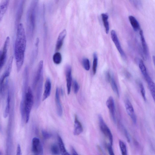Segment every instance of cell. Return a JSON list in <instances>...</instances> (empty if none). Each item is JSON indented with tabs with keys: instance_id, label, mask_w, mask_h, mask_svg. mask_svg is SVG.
Masks as SVG:
<instances>
[{
	"instance_id": "obj_1",
	"label": "cell",
	"mask_w": 155,
	"mask_h": 155,
	"mask_svg": "<svg viewBox=\"0 0 155 155\" xmlns=\"http://www.w3.org/2000/svg\"><path fill=\"white\" fill-rule=\"evenodd\" d=\"M26 45L25 29L23 24L20 23L17 26L14 47V55L18 72L20 70L24 63Z\"/></svg>"
},
{
	"instance_id": "obj_2",
	"label": "cell",
	"mask_w": 155,
	"mask_h": 155,
	"mask_svg": "<svg viewBox=\"0 0 155 155\" xmlns=\"http://www.w3.org/2000/svg\"><path fill=\"white\" fill-rule=\"evenodd\" d=\"M38 2V1H32L27 13V32L28 36L30 38L32 37L35 30L36 12Z\"/></svg>"
},
{
	"instance_id": "obj_3",
	"label": "cell",
	"mask_w": 155,
	"mask_h": 155,
	"mask_svg": "<svg viewBox=\"0 0 155 155\" xmlns=\"http://www.w3.org/2000/svg\"><path fill=\"white\" fill-rule=\"evenodd\" d=\"M33 102V97L31 90L28 87L26 93L24 101L25 122H28Z\"/></svg>"
},
{
	"instance_id": "obj_4",
	"label": "cell",
	"mask_w": 155,
	"mask_h": 155,
	"mask_svg": "<svg viewBox=\"0 0 155 155\" xmlns=\"http://www.w3.org/2000/svg\"><path fill=\"white\" fill-rule=\"evenodd\" d=\"M13 58L12 56L9 59L6 69L0 78V92L2 94L4 91L5 80L9 76L11 71Z\"/></svg>"
},
{
	"instance_id": "obj_5",
	"label": "cell",
	"mask_w": 155,
	"mask_h": 155,
	"mask_svg": "<svg viewBox=\"0 0 155 155\" xmlns=\"http://www.w3.org/2000/svg\"><path fill=\"white\" fill-rule=\"evenodd\" d=\"M98 120L100 130L102 133L109 141L110 144L112 145L113 141V136L110 129L105 123L101 115L98 116Z\"/></svg>"
},
{
	"instance_id": "obj_6",
	"label": "cell",
	"mask_w": 155,
	"mask_h": 155,
	"mask_svg": "<svg viewBox=\"0 0 155 155\" xmlns=\"http://www.w3.org/2000/svg\"><path fill=\"white\" fill-rule=\"evenodd\" d=\"M10 42V38L7 37L4 42L2 48L0 50V69L5 62L8 51Z\"/></svg>"
},
{
	"instance_id": "obj_7",
	"label": "cell",
	"mask_w": 155,
	"mask_h": 155,
	"mask_svg": "<svg viewBox=\"0 0 155 155\" xmlns=\"http://www.w3.org/2000/svg\"><path fill=\"white\" fill-rule=\"evenodd\" d=\"M31 150L33 155H44L43 146L38 138L35 137L33 138Z\"/></svg>"
},
{
	"instance_id": "obj_8",
	"label": "cell",
	"mask_w": 155,
	"mask_h": 155,
	"mask_svg": "<svg viewBox=\"0 0 155 155\" xmlns=\"http://www.w3.org/2000/svg\"><path fill=\"white\" fill-rule=\"evenodd\" d=\"M110 35L111 39L114 43L120 55L124 59H126V56L125 54L121 47L115 31L114 30H112L110 32Z\"/></svg>"
},
{
	"instance_id": "obj_9",
	"label": "cell",
	"mask_w": 155,
	"mask_h": 155,
	"mask_svg": "<svg viewBox=\"0 0 155 155\" xmlns=\"http://www.w3.org/2000/svg\"><path fill=\"white\" fill-rule=\"evenodd\" d=\"M124 104L127 114L131 118L134 124H136L137 123V117L135 114L133 107L128 99L125 100Z\"/></svg>"
},
{
	"instance_id": "obj_10",
	"label": "cell",
	"mask_w": 155,
	"mask_h": 155,
	"mask_svg": "<svg viewBox=\"0 0 155 155\" xmlns=\"http://www.w3.org/2000/svg\"><path fill=\"white\" fill-rule=\"evenodd\" d=\"M106 105L109 111L111 117L114 123L116 122L115 108L114 100L112 96H110L106 102Z\"/></svg>"
},
{
	"instance_id": "obj_11",
	"label": "cell",
	"mask_w": 155,
	"mask_h": 155,
	"mask_svg": "<svg viewBox=\"0 0 155 155\" xmlns=\"http://www.w3.org/2000/svg\"><path fill=\"white\" fill-rule=\"evenodd\" d=\"M65 75L67 82V92L68 94H69L71 92L72 81L71 68L69 65H67L66 67Z\"/></svg>"
},
{
	"instance_id": "obj_12",
	"label": "cell",
	"mask_w": 155,
	"mask_h": 155,
	"mask_svg": "<svg viewBox=\"0 0 155 155\" xmlns=\"http://www.w3.org/2000/svg\"><path fill=\"white\" fill-rule=\"evenodd\" d=\"M55 100L58 115L59 116L61 117L62 114L63 110L60 100L59 91L58 87H57L56 90Z\"/></svg>"
},
{
	"instance_id": "obj_13",
	"label": "cell",
	"mask_w": 155,
	"mask_h": 155,
	"mask_svg": "<svg viewBox=\"0 0 155 155\" xmlns=\"http://www.w3.org/2000/svg\"><path fill=\"white\" fill-rule=\"evenodd\" d=\"M51 84L49 78H47L45 85V90L43 94V101H44L50 96L51 90Z\"/></svg>"
},
{
	"instance_id": "obj_14",
	"label": "cell",
	"mask_w": 155,
	"mask_h": 155,
	"mask_svg": "<svg viewBox=\"0 0 155 155\" xmlns=\"http://www.w3.org/2000/svg\"><path fill=\"white\" fill-rule=\"evenodd\" d=\"M83 131V127L82 125L78 120L76 115L74 116V134L75 135H78Z\"/></svg>"
},
{
	"instance_id": "obj_15",
	"label": "cell",
	"mask_w": 155,
	"mask_h": 155,
	"mask_svg": "<svg viewBox=\"0 0 155 155\" xmlns=\"http://www.w3.org/2000/svg\"><path fill=\"white\" fill-rule=\"evenodd\" d=\"M67 31L65 29L63 30L59 34L57 40L56 45V51H58L61 48L63 44L64 40L66 35Z\"/></svg>"
},
{
	"instance_id": "obj_16",
	"label": "cell",
	"mask_w": 155,
	"mask_h": 155,
	"mask_svg": "<svg viewBox=\"0 0 155 155\" xmlns=\"http://www.w3.org/2000/svg\"><path fill=\"white\" fill-rule=\"evenodd\" d=\"M11 91L9 89L8 91L6 105L5 110L3 117L4 118H6L8 115L11 107Z\"/></svg>"
},
{
	"instance_id": "obj_17",
	"label": "cell",
	"mask_w": 155,
	"mask_h": 155,
	"mask_svg": "<svg viewBox=\"0 0 155 155\" xmlns=\"http://www.w3.org/2000/svg\"><path fill=\"white\" fill-rule=\"evenodd\" d=\"M9 2V0H4L2 1L0 3V21L7 10Z\"/></svg>"
},
{
	"instance_id": "obj_18",
	"label": "cell",
	"mask_w": 155,
	"mask_h": 155,
	"mask_svg": "<svg viewBox=\"0 0 155 155\" xmlns=\"http://www.w3.org/2000/svg\"><path fill=\"white\" fill-rule=\"evenodd\" d=\"M139 34L140 36L143 53L144 55L145 60L147 58V57L148 54L147 46L145 39L143 31L142 30H140Z\"/></svg>"
},
{
	"instance_id": "obj_19",
	"label": "cell",
	"mask_w": 155,
	"mask_h": 155,
	"mask_svg": "<svg viewBox=\"0 0 155 155\" xmlns=\"http://www.w3.org/2000/svg\"><path fill=\"white\" fill-rule=\"evenodd\" d=\"M145 80L148 84L151 95L154 101L155 98V87L154 83L149 76Z\"/></svg>"
},
{
	"instance_id": "obj_20",
	"label": "cell",
	"mask_w": 155,
	"mask_h": 155,
	"mask_svg": "<svg viewBox=\"0 0 155 155\" xmlns=\"http://www.w3.org/2000/svg\"><path fill=\"white\" fill-rule=\"evenodd\" d=\"M58 140L60 153L61 155H70L66 150L61 138L59 135L58 136Z\"/></svg>"
},
{
	"instance_id": "obj_21",
	"label": "cell",
	"mask_w": 155,
	"mask_h": 155,
	"mask_svg": "<svg viewBox=\"0 0 155 155\" xmlns=\"http://www.w3.org/2000/svg\"><path fill=\"white\" fill-rule=\"evenodd\" d=\"M101 16L103 24L105 29L106 34H108L109 30V24L108 21V15L105 13H103L101 14Z\"/></svg>"
},
{
	"instance_id": "obj_22",
	"label": "cell",
	"mask_w": 155,
	"mask_h": 155,
	"mask_svg": "<svg viewBox=\"0 0 155 155\" xmlns=\"http://www.w3.org/2000/svg\"><path fill=\"white\" fill-rule=\"evenodd\" d=\"M128 18L134 30L135 31L139 30L140 28V26L136 18L133 16L130 15L129 16Z\"/></svg>"
},
{
	"instance_id": "obj_23",
	"label": "cell",
	"mask_w": 155,
	"mask_h": 155,
	"mask_svg": "<svg viewBox=\"0 0 155 155\" xmlns=\"http://www.w3.org/2000/svg\"><path fill=\"white\" fill-rule=\"evenodd\" d=\"M109 82L110 83L111 87L113 91L118 97H119L120 94L118 88L113 76L112 75Z\"/></svg>"
},
{
	"instance_id": "obj_24",
	"label": "cell",
	"mask_w": 155,
	"mask_h": 155,
	"mask_svg": "<svg viewBox=\"0 0 155 155\" xmlns=\"http://www.w3.org/2000/svg\"><path fill=\"white\" fill-rule=\"evenodd\" d=\"M139 66L142 74L146 79L149 75L148 74L146 66L142 60H140L139 61Z\"/></svg>"
},
{
	"instance_id": "obj_25",
	"label": "cell",
	"mask_w": 155,
	"mask_h": 155,
	"mask_svg": "<svg viewBox=\"0 0 155 155\" xmlns=\"http://www.w3.org/2000/svg\"><path fill=\"white\" fill-rule=\"evenodd\" d=\"M93 60L92 66V71L94 75L96 72L98 64V58L97 53L94 52L93 54Z\"/></svg>"
},
{
	"instance_id": "obj_26",
	"label": "cell",
	"mask_w": 155,
	"mask_h": 155,
	"mask_svg": "<svg viewBox=\"0 0 155 155\" xmlns=\"http://www.w3.org/2000/svg\"><path fill=\"white\" fill-rule=\"evenodd\" d=\"M62 56L61 54L59 52H56L53 55V60L54 63L58 64L61 63L62 61Z\"/></svg>"
},
{
	"instance_id": "obj_27",
	"label": "cell",
	"mask_w": 155,
	"mask_h": 155,
	"mask_svg": "<svg viewBox=\"0 0 155 155\" xmlns=\"http://www.w3.org/2000/svg\"><path fill=\"white\" fill-rule=\"evenodd\" d=\"M119 146L122 155H127L126 146L122 140H119Z\"/></svg>"
},
{
	"instance_id": "obj_28",
	"label": "cell",
	"mask_w": 155,
	"mask_h": 155,
	"mask_svg": "<svg viewBox=\"0 0 155 155\" xmlns=\"http://www.w3.org/2000/svg\"><path fill=\"white\" fill-rule=\"evenodd\" d=\"M50 150L53 155H59L60 153L59 146L55 144H53L51 146Z\"/></svg>"
},
{
	"instance_id": "obj_29",
	"label": "cell",
	"mask_w": 155,
	"mask_h": 155,
	"mask_svg": "<svg viewBox=\"0 0 155 155\" xmlns=\"http://www.w3.org/2000/svg\"><path fill=\"white\" fill-rule=\"evenodd\" d=\"M82 64L84 69L86 71H88L90 69V63L89 59L86 58H83Z\"/></svg>"
},
{
	"instance_id": "obj_30",
	"label": "cell",
	"mask_w": 155,
	"mask_h": 155,
	"mask_svg": "<svg viewBox=\"0 0 155 155\" xmlns=\"http://www.w3.org/2000/svg\"><path fill=\"white\" fill-rule=\"evenodd\" d=\"M139 86L142 97L144 100L146 101V97L145 90L143 85L142 83L140 82L139 83Z\"/></svg>"
},
{
	"instance_id": "obj_31",
	"label": "cell",
	"mask_w": 155,
	"mask_h": 155,
	"mask_svg": "<svg viewBox=\"0 0 155 155\" xmlns=\"http://www.w3.org/2000/svg\"><path fill=\"white\" fill-rule=\"evenodd\" d=\"M74 91L75 94H77L79 90V86L77 81L74 80L73 82Z\"/></svg>"
},
{
	"instance_id": "obj_32",
	"label": "cell",
	"mask_w": 155,
	"mask_h": 155,
	"mask_svg": "<svg viewBox=\"0 0 155 155\" xmlns=\"http://www.w3.org/2000/svg\"><path fill=\"white\" fill-rule=\"evenodd\" d=\"M42 136L45 139H48L51 137V135L47 131L43 130L42 131Z\"/></svg>"
},
{
	"instance_id": "obj_33",
	"label": "cell",
	"mask_w": 155,
	"mask_h": 155,
	"mask_svg": "<svg viewBox=\"0 0 155 155\" xmlns=\"http://www.w3.org/2000/svg\"><path fill=\"white\" fill-rule=\"evenodd\" d=\"M107 149L109 155H115L112 145L109 144L107 145Z\"/></svg>"
},
{
	"instance_id": "obj_34",
	"label": "cell",
	"mask_w": 155,
	"mask_h": 155,
	"mask_svg": "<svg viewBox=\"0 0 155 155\" xmlns=\"http://www.w3.org/2000/svg\"><path fill=\"white\" fill-rule=\"evenodd\" d=\"M112 74L109 71H107L105 74V79L107 82H109L110 81Z\"/></svg>"
},
{
	"instance_id": "obj_35",
	"label": "cell",
	"mask_w": 155,
	"mask_h": 155,
	"mask_svg": "<svg viewBox=\"0 0 155 155\" xmlns=\"http://www.w3.org/2000/svg\"><path fill=\"white\" fill-rule=\"evenodd\" d=\"M124 134L125 135V136L126 137V138L127 140V141L129 142H130V138L128 134V133L127 130L125 128H124Z\"/></svg>"
},
{
	"instance_id": "obj_36",
	"label": "cell",
	"mask_w": 155,
	"mask_h": 155,
	"mask_svg": "<svg viewBox=\"0 0 155 155\" xmlns=\"http://www.w3.org/2000/svg\"><path fill=\"white\" fill-rule=\"evenodd\" d=\"M16 155H22L21 147L19 144L17 145Z\"/></svg>"
},
{
	"instance_id": "obj_37",
	"label": "cell",
	"mask_w": 155,
	"mask_h": 155,
	"mask_svg": "<svg viewBox=\"0 0 155 155\" xmlns=\"http://www.w3.org/2000/svg\"><path fill=\"white\" fill-rule=\"evenodd\" d=\"M71 150L72 155H78L77 153L73 147H71Z\"/></svg>"
},
{
	"instance_id": "obj_38",
	"label": "cell",
	"mask_w": 155,
	"mask_h": 155,
	"mask_svg": "<svg viewBox=\"0 0 155 155\" xmlns=\"http://www.w3.org/2000/svg\"><path fill=\"white\" fill-rule=\"evenodd\" d=\"M1 130V127H0V130Z\"/></svg>"
}]
</instances>
